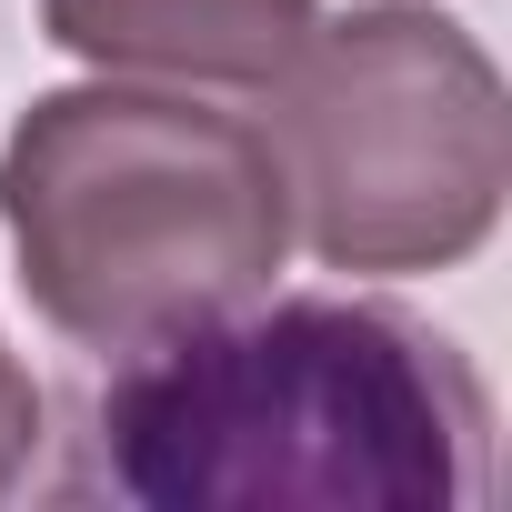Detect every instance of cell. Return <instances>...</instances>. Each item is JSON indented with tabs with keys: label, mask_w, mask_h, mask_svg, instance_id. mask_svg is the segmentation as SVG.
I'll list each match as a JSON object with an SVG mask.
<instances>
[{
	"label": "cell",
	"mask_w": 512,
	"mask_h": 512,
	"mask_svg": "<svg viewBox=\"0 0 512 512\" xmlns=\"http://www.w3.org/2000/svg\"><path fill=\"white\" fill-rule=\"evenodd\" d=\"M492 402L382 302L211 312L101 392V472L151 512H462Z\"/></svg>",
	"instance_id": "obj_1"
},
{
	"label": "cell",
	"mask_w": 512,
	"mask_h": 512,
	"mask_svg": "<svg viewBox=\"0 0 512 512\" xmlns=\"http://www.w3.org/2000/svg\"><path fill=\"white\" fill-rule=\"evenodd\" d=\"M21 292L91 352L241 312L292 251V181L262 121L181 91H51L0 151Z\"/></svg>",
	"instance_id": "obj_2"
},
{
	"label": "cell",
	"mask_w": 512,
	"mask_h": 512,
	"mask_svg": "<svg viewBox=\"0 0 512 512\" xmlns=\"http://www.w3.org/2000/svg\"><path fill=\"white\" fill-rule=\"evenodd\" d=\"M272 101L292 231L332 272H442L492 241L512 191V101L462 21L422 0L312 21Z\"/></svg>",
	"instance_id": "obj_3"
},
{
	"label": "cell",
	"mask_w": 512,
	"mask_h": 512,
	"mask_svg": "<svg viewBox=\"0 0 512 512\" xmlns=\"http://www.w3.org/2000/svg\"><path fill=\"white\" fill-rule=\"evenodd\" d=\"M322 0H41V31L101 71L272 91L312 41Z\"/></svg>",
	"instance_id": "obj_4"
},
{
	"label": "cell",
	"mask_w": 512,
	"mask_h": 512,
	"mask_svg": "<svg viewBox=\"0 0 512 512\" xmlns=\"http://www.w3.org/2000/svg\"><path fill=\"white\" fill-rule=\"evenodd\" d=\"M41 452V382L11 362V342H0V492H11Z\"/></svg>",
	"instance_id": "obj_5"
}]
</instances>
